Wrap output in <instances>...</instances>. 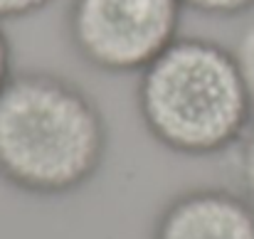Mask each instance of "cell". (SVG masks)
Returning <instances> with one entry per match:
<instances>
[{
    "label": "cell",
    "mask_w": 254,
    "mask_h": 239,
    "mask_svg": "<svg viewBox=\"0 0 254 239\" xmlns=\"http://www.w3.org/2000/svg\"><path fill=\"white\" fill-rule=\"evenodd\" d=\"M146 131L178 156L210 158L237 146L254 106L230 47L207 37H178L138 74Z\"/></svg>",
    "instance_id": "2"
},
{
    "label": "cell",
    "mask_w": 254,
    "mask_h": 239,
    "mask_svg": "<svg viewBox=\"0 0 254 239\" xmlns=\"http://www.w3.org/2000/svg\"><path fill=\"white\" fill-rule=\"evenodd\" d=\"M237 146H240V160H237L240 180H242L245 195L254 202V121L250 123L247 133L242 136V141Z\"/></svg>",
    "instance_id": "7"
},
{
    "label": "cell",
    "mask_w": 254,
    "mask_h": 239,
    "mask_svg": "<svg viewBox=\"0 0 254 239\" xmlns=\"http://www.w3.org/2000/svg\"><path fill=\"white\" fill-rule=\"evenodd\" d=\"M109 128L96 101L52 72H15L0 89V180L35 197H64L101 170Z\"/></svg>",
    "instance_id": "1"
},
{
    "label": "cell",
    "mask_w": 254,
    "mask_h": 239,
    "mask_svg": "<svg viewBox=\"0 0 254 239\" xmlns=\"http://www.w3.org/2000/svg\"><path fill=\"white\" fill-rule=\"evenodd\" d=\"M230 50L235 55V62L240 67V74L245 79L247 94H250L254 106V15L245 22V27L240 30V35H237V40Z\"/></svg>",
    "instance_id": "5"
},
{
    "label": "cell",
    "mask_w": 254,
    "mask_h": 239,
    "mask_svg": "<svg viewBox=\"0 0 254 239\" xmlns=\"http://www.w3.org/2000/svg\"><path fill=\"white\" fill-rule=\"evenodd\" d=\"M183 5L212 17H240L254 10V0H183Z\"/></svg>",
    "instance_id": "6"
},
{
    "label": "cell",
    "mask_w": 254,
    "mask_h": 239,
    "mask_svg": "<svg viewBox=\"0 0 254 239\" xmlns=\"http://www.w3.org/2000/svg\"><path fill=\"white\" fill-rule=\"evenodd\" d=\"M151 239H254V202L227 187H192L158 212Z\"/></svg>",
    "instance_id": "4"
},
{
    "label": "cell",
    "mask_w": 254,
    "mask_h": 239,
    "mask_svg": "<svg viewBox=\"0 0 254 239\" xmlns=\"http://www.w3.org/2000/svg\"><path fill=\"white\" fill-rule=\"evenodd\" d=\"M52 0H0V22L22 20L45 10Z\"/></svg>",
    "instance_id": "8"
},
{
    "label": "cell",
    "mask_w": 254,
    "mask_h": 239,
    "mask_svg": "<svg viewBox=\"0 0 254 239\" xmlns=\"http://www.w3.org/2000/svg\"><path fill=\"white\" fill-rule=\"evenodd\" d=\"M183 0H72L69 40L86 64L141 74L180 37Z\"/></svg>",
    "instance_id": "3"
},
{
    "label": "cell",
    "mask_w": 254,
    "mask_h": 239,
    "mask_svg": "<svg viewBox=\"0 0 254 239\" xmlns=\"http://www.w3.org/2000/svg\"><path fill=\"white\" fill-rule=\"evenodd\" d=\"M12 47H10V40H7V32L0 22V89L7 84V79L12 77Z\"/></svg>",
    "instance_id": "9"
}]
</instances>
